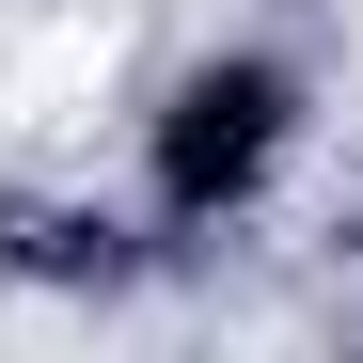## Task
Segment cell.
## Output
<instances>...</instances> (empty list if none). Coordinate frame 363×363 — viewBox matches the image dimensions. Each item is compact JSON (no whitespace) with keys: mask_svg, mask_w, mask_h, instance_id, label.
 <instances>
[{"mask_svg":"<svg viewBox=\"0 0 363 363\" xmlns=\"http://www.w3.org/2000/svg\"><path fill=\"white\" fill-rule=\"evenodd\" d=\"M111 79V0H79V16H48L32 48H16V79H0V111L16 127H79V95Z\"/></svg>","mask_w":363,"mask_h":363,"instance_id":"obj_1","label":"cell"}]
</instances>
